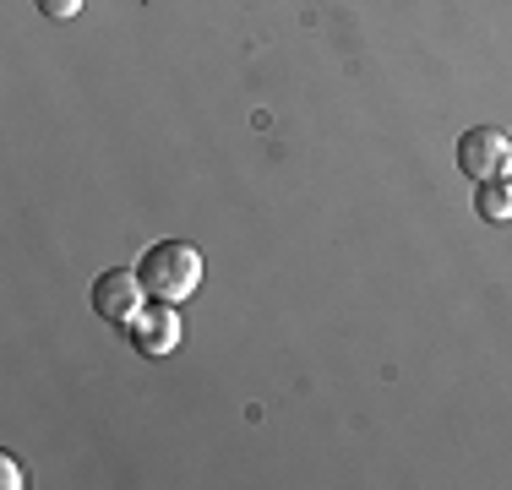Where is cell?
Listing matches in <instances>:
<instances>
[{
	"label": "cell",
	"mask_w": 512,
	"mask_h": 490,
	"mask_svg": "<svg viewBox=\"0 0 512 490\" xmlns=\"http://www.w3.org/2000/svg\"><path fill=\"white\" fill-rule=\"evenodd\" d=\"M33 6H39L44 17H55V22H71L82 6H88V0H33Z\"/></svg>",
	"instance_id": "cell-6"
},
{
	"label": "cell",
	"mask_w": 512,
	"mask_h": 490,
	"mask_svg": "<svg viewBox=\"0 0 512 490\" xmlns=\"http://www.w3.org/2000/svg\"><path fill=\"white\" fill-rule=\"evenodd\" d=\"M148 300H153L148 284H142V273H131V267H109V273H99V284H93V311H99L109 327H131Z\"/></svg>",
	"instance_id": "cell-2"
},
{
	"label": "cell",
	"mask_w": 512,
	"mask_h": 490,
	"mask_svg": "<svg viewBox=\"0 0 512 490\" xmlns=\"http://www.w3.org/2000/svg\"><path fill=\"white\" fill-rule=\"evenodd\" d=\"M142 284H148L153 300L164 305H186L191 294L202 289V251L186 240H158L148 256H142Z\"/></svg>",
	"instance_id": "cell-1"
},
{
	"label": "cell",
	"mask_w": 512,
	"mask_h": 490,
	"mask_svg": "<svg viewBox=\"0 0 512 490\" xmlns=\"http://www.w3.org/2000/svg\"><path fill=\"white\" fill-rule=\"evenodd\" d=\"M474 207H480L485 224H507L512 218V169H502L491 180H474Z\"/></svg>",
	"instance_id": "cell-5"
},
{
	"label": "cell",
	"mask_w": 512,
	"mask_h": 490,
	"mask_svg": "<svg viewBox=\"0 0 512 490\" xmlns=\"http://www.w3.org/2000/svg\"><path fill=\"white\" fill-rule=\"evenodd\" d=\"M507 164H512V137H507V131L474 126V131H463V137H458V169L469 180H491V175H502Z\"/></svg>",
	"instance_id": "cell-3"
},
{
	"label": "cell",
	"mask_w": 512,
	"mask_h": 490,
	"mask_svg": "<svg viewBox=\"0 0 512 490\" xmlns=\"http://www.w3.org/2000/svg\"><path fill=\"white\" fill-rule=\"evenodd\" d=\"M0 485L22 490V469H17V458H11V452H0Z\"/></svg>",
	"instance_id": "cell-7"
},
{
	"label": "cell",
	"mask_w": 512,
	"mask_h": 490,
	"mask_svg": "<svg viewBox=\"0 0 512 490\" xmlns=\"http://www.w3.org/2000/svg\"><path fill=\"white\" fill-rule=\"evenodd\" d=\"M126 333H131V349H137V354L164 360V354L180 349V311H175V305H164V300H148V305H142V316L126 327Z\"/></svg>",
	"instance_id": "cell-4"
}]
</instances>
